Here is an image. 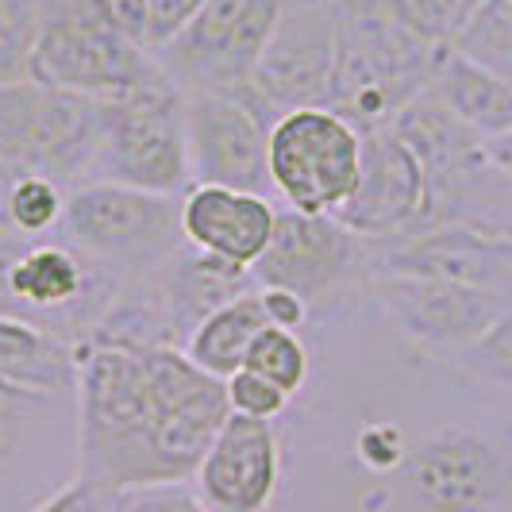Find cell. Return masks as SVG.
I'll use <instances>...</instances> for the list:
<instances>
[{"label":"cell","instance_id":"6da1fadb","mask_svg":"<svg viewBox=\"0 0 512 512\" xmlns=\"http://www.w3.org/2000/svg\"><path fill=\"white\" fill-rule=\"evenodd\" d=\"M74 393L77 474L120 497L193 478L231 416L224 382L174 343L89 339Z\"/></svg>","mask_w":512,"mask_h":512},{"label":"cell","instance_id":"7a4b0ae2","mask_svg":"<svg viewBox=\"0 0 512 512\" xmlns=\"http://www.w3.org/2000/svg\"><path fill=\"white\" fill-rule=\"evenodd\" d=\"M335 16L339 74L328 108L351 120L362 135L389 128L405 104L432 89V77L447 47H428L366 8H335Z\"/></svg>","mask_w":512,"mask_h":512},{"label":"cell","instance_id":"3957f363","mask_svg":"<svg viewBox=\"0 0 512 512\" xmlns=\"http://www.w3.org/2000/svg\"><path fill=\"white\" fill-rule=\"evenodd\" d=\"M27 77L97 101H124L170 81L151 51L108 31L74 0H39V35Z\"/></svg>","mask_w":512,"mask_h":512},{"label":"cell","instance_id":"277c9868","mask_svg":"<svg viewBox=\"0 0 512 512\" xmlns=\"http://www.w3.org/2000/svg\"><path fill=\"white\" fill-rule=\"evenodd\" d=\"M62 228L81 255L116 274H154L181 255V201L116 181H85L66 193Z\"/></svg>","mask_w":512,"mask_h":512},{"label":"cell","instance_id":"5b68a950","mask_svg":"<svg viewBox=\"0 0 512 512\" xmlns=\"http://www.w3.org/2000/svg\"><path fill=\"white\" fill-rule=\"evenodd\" d=\"M104 128V101L39 81L0 85V162L62 181L89 174Z\"/></svg>","mask_w":512,"mask_h":512},{"label":"cell","instance_id":"8992f818","mask_svg":"<svg viewBox=\"0 0 512 512\" xmlns=\"http://www.w3.org/2000/svg\"><path fill=\"white\" fill-rule=\"evenodd\" d=\"M266 162L293 212L335 216L359 189L362 131L332 108H297L274 120Z\"/></svg>","mask_w":512,"mask_h":512},{"label":"cell","instance_id":"52a82bcc","mask_svg":"<svg viewBox=\"0 0 512 512\" xmlns=\"http://www.w3.org/2000/svg\"><path fill=\"white\" fill-rule=\"evenodd\" d=\"M89 181H116L162 197H178L193 185L181 89L174 81L124 101H104V128L89 162Z\"/></svg>","mask_w":512,"mask_h":512},{"label":"cell","instance_id":"ba28073f","mask_svg":"<svg viewBox=\"0 0 512 512\" xmlns=\"http://www.w3.org/2000/svg\"><path fill=\"white\" fill-rule=\"evenodd\" d=\"M274 120L278 116L258 101L251 85L231 93H181V124L193 185H228L266 197L274 189L266 162Z\"/></svg>","mask_w":512,"mask_h":512},{"label":"cell","instance_id":"9c48e42d","mask_svg":"<svg viewBox=\"0 0 512 512\" xmlns=\"http://www.w3.org/2000/svg\"><path fill=\"white\" fill-rule=\"evenodd\" d=\"M282 12L285 0H208L201 16L154 58L185 93L247 89Z\"/></svg>","mask_w":512,"mask_h":512},{"label":"cell","instance_id":"30bf717a","mask_svg":"<svg viewBox=\"0 0 512 512\" xmlns=\"http://www.w3.org/2000/svg\"><path fill=\"white\" fill-rule=\"evenodd\" d=\"M339 74V16L328 0L285 4L266 51L258 58L251 89L274 116L297 108H328Z\"/></svg>","mask_w":512,"mask_h":512},{"label":"cell","instance_id":"8fae6325","mask_svg":"<svg viewBox=\"0 0 512 512\" xmlns=\"http://www.w3.org/2000/svg\"><path fill=\"white\" fill-rule=\"evenodd\" d=\"M335 220L366 243H397L436 224V193L420 158L393 128L362 135V178Z\"/></svg>","mask_w":512,"mask_h":512},{"label":"cell","instance_id":"7c38bea8","mask_svg":"<svg viewBox=\"0 0 512 512\" xmlns=\"http://www.w3.org/2000/svg\"><path fill=\"white\" fill-rule=\"evenodd\" d=\"M374 293L382 301L393 328L428 355H455L470 351L482 335L509 312V301L474 289V285L443 282V278H416L397 270H378Z\"/></svg>","mask_w":512,"mask_h":512},{"label":"cell","instance_id":"4fadbf2b","mask_svg":"<svg viewBox=\"0 0 512 512\" xmlns=\"http://www.w3.org/2000/svg\"><path fill=\"white\" fill-rule=\"evenodd\" d=\"M409 486L428 512H489L505 497L509 466L486 436L439 428L412 451Z\"/></svg>","mask_w":512,"mask_h":512},{"label":"cell","instance_id":"5bb4252c","mask_svg":"<svg viewBox=\"0 0 512 512\" xmlns=\"http://www.w3.org/2000/svg\"><path fill=\"white\" fill-rule=\"evenodd\" d=\"M359 235L347 231L335 216H305L285 208L266 255L251 266L258 289H289L301 301L332 293L359 262Z\"/></svg>","mask_w":512,"mask_h":512},{"label":"cell","instance_id":"9a60e30c","mask_svg":"<svg viewBox=\"0 0 512 512\" xmlns=\"http://www.w3.org/2000/svg\"><path fill=\"white\" fill-rule=\"evenodd\" d=\"M282 455L270 420L231 412L197 466V497L208 512H266L278 493Z\"/></svg>","mask_w":512,"mask_h":512},{"label":"cell","instance_id":"2e32d148","mask_svg":"<svg viewBox=\"0 0 512 512\" xmlns=\"http://www.w3.org/2000/svg\"><path fill=\"white\" fill-rule=\"evenodd\" d=\"M382 270L474 285L505 297L512 305V235H501V231L439 224L409 239H397L385 251Z\"/></svg>","mask_w":512,"mask_h":512},{"label":"cell","instance_id":"e0dca14e","mask_svg":"<svg viewBox=\"0 0 512 512\" xmlns=\"http://www.w3.org/2000/svg\"><path fill=\"white\" fill-rule=\"evenodd\" d=\"M278 228V208L262 193L228 185H189L181 197V231L193 251L251 270Z\"/></svg>","mask_w":512,"mask_h":512},{"label":"cell","instance_id":"ac0fdd59","mask_svg":"<svg viewBox=\"0 0 512 512\" xmlns=\"http://www.w3.org/2000/svg\"><path fill=\"white\" fill-rule=\"evenodd\" d=\"M389 128L397 131L401 143L420 158L424 174L432 181L436 201L455 185V181L466 178L474 166H482V139L466 128V124H459V120L432 97V89L420 93L412 104H405Z\"/></svg>","mask_w":512,"mask_h":512},{"label":"cell","instance_id":"d6986e66","mask_svg":"<svg viewBox=\"0 0 512 512\" xmlns=\"http://www.w3.org/2000/svg\"><path fill=\"white\" fill-rule=\"evenodd\" d=\"M97 262L77 247L62 243H35L4 262L0 282L12 301L27 305L35 316L74 312L89 301V270Z\"/></svg>","mask_w":512,"mask_h":512},{"label":"cell","instance_id":"ffe728a7","mask_svg":"<svg viewBox=\"0 0 512 512\" xmlns=\"http://www.w3.org/2000/svg\"><path fill=\"white\" fill-rule=\"evenodd\" d=\"M158 274L162 289H158V305L170 320V332H189L212 316L216 308H224L228 301L255 293V274L243 266H231L224 258H212L205 251H193L189 258L174 255Z\"/></svg>","mask_w":512,"mask_h":512},{"label":"cell","instance_id":"44dd1931","mask_svg":"<svg viewBox=\"0 0 512 512\" xmlns=\"http://www.w3.org/2000/svg\"><path fill=\"white\" fill-rule=\"evenodd\" d=\"M0 382L24 393L58 397L77 389V355L54 328L20 312H0Z\"/></svg>","mask_w":512,"mask_h":512},{"label":"cell","instance_id":"7402d4cb","mask_svg":"<svg viewBox=\"0 0 512 512\" xmlns=\"http://www.w3.org/2000/svg\"><path fill=\"white\" fill-rule=\"evenodd\" d=\"M432 97L478 139L512 128V85L505 77L489 74L486 66L470 62L455 47H447L439 58L436 77H432Z\"/></svg>","mask_w":512,"mask_h":512},{"label":"cell","instance_id":"603a6c76","mask_svg":"<svg viewBox=\"0 0 512 512\" xmlns=\"http://www.w3.org/2000/svg\"><path fill=\"white\" fill-rule=\"evenodd\" d=\"M266 308L258 301V289L255 293H243L228 301L224 308H216L212 316H205L189 343H185V355L197 362L205 374L212 378H231L235 370H243V359H247V347L262 328H266Z\"/></svg>","mask_w":512,"mask_h":512},{"label":"cell","instance_id":"cb8c5ba5","mask_svg":"<svg viewBox=\"0 0 512 512\" xmlns=\"http://www.w3.org/2000/svg\"><path fill=\"white\" fill-rule=\"evenodd\" d=\"M451 47L512 85V0H478L466 8Z\"/></svg>","mask_w":512,"mask_h":512},{"label":"cell","instance_id":"d4e9b609","mask_svg":"<svg viewBox=\"0 0 512 512\" xmlns=\"http://www.w3.org/2000/svg\"><path fill=\"white\" fill-rule=\"evenodd\" d=\"M332 4L378 12L428 47H451L462 24V0H332Z\"/></svg>","mask_w":512,"mask_h":512},{"label":"cell","instance_id":"484cf974","mask_svg":"<svg viewBox=\"0 0 512 512\" xmlns=\"http://www.w3.org/2000/svg\"><path fill=\"white\" fill-rule=\"evenodd\" d=\"M66 216V193L47 174H20L8 189V224L16 235L35 239L62 224Z\"/></svg>","mask_w":512,"mask_h":512},{"label":"cell","instance_id":"4316f807","mask_svg":"<svg viewBox=\"0 0 512 512\" xmlns=\"http://www.w3.org/2000/svg\"><path fill=\"white\" fill-rule=\"evenodd\" d=\"M243 366L262 374V378H270L278 389H285V393L293 397L308 378V351H305V343L297 339V332H285V328L266 324V328L251 339Z\"/></svg>","mask_w":512,"mask_h":512},{"label":"cell","instance_id":"83f0119b","mask_svg":"<svg viewBox=\"0 0 512 512\" xmlns=\"http://www.w3.org/2000/svg\"><path fill=\"white\" fill-rule=\"evenodd\" d=\"M39 35V0H0V85L24 81Z\"/></svg>","mask_w":512,"mask_h":512},{"label":"cell","instance_id":"f1b7e54d","mask_svg":"<svg viewBox=\"0 0 512 512\" xmlns=\"http://www.w3.org/2000/svg\"><path fill=\"white\" fill-rule=\"evenodd\" d=\"M459 362L474 378L497 385V389H512V308L470 351H462Z\"/></svg>","mask_w":512,"mask_h":512},{"label":"cell","instance_id":"f546056e","mask_svg":"<svg viewBox=\"0 0 512 512\" xmlns=\"http://www.w3.org/2000/svg\"><path fill=\"white\" fill-rule=\"evenodd\" d=\"M224 389H228V409L239 412V416H251V420H274L289 405L285 389H278L270 378H262L247 366L224 378Z\"/></svg>","mask_w":512,"mask_h":512},{"label":"cell","instance_id":"4dcf8cb0","mask_svg":"<svg viewBox=\"0 0 512 512\" xmlns=\"http://www.w3.org/2000/svg\"><path fill=\"white\" fill-rule=\"evenodd\" d=\"M47 401H51V397L24 393V389H16V385L0 382V462H8L16 451H20L27 428H31V420L43 412Z\"/></svg>","mask_w":512,"mask_h":512},{"label":"cell","instance_id":"1f68e13d","mask_svg":"<svg viewBox=\"0 0 512 512\" xmlns=\"http://www.w3.org/2000/svg\"><path fill=\"white\" fill-rule=\"evenodd\" d=\"M208 0H147V51H166L201 16Z\"/></svg>","mask_w":512,"mask_h":512},{"label":"cell","instance_id":"d6a6232c","mask_svg":"<svg viewBox=\"0 0 512 512\" xmlns=\"http://www.w3.org/2000/svg\"><path fill=\"white\" fill-rule=\"evenodd\" d=\"M116 509H120V493H112V489H104L77 474L70 486L51 493L43 505H35L31 512H116Z\"/></svg>","mask_w":512,"mask_h":512},{"label":"cell","instance_id":"836d02e7","mask_svg":"<svg viewBox=\"0 0 512 512\" xmlns=\"http://www.w3.org/2000/svg\"><path fill=\"white\" fill-rule=\"evenodd\" d=\"M116 512H208L197 493H185V486H151L135 489L120 497Z\"/></svg>","mask_w":512,"mask_h":512},{"label":"cell","instance_id":"e575fe53","mask_svg":"<svg viewBox=\"0 0 512 512\" xmlns=\"http://www.w3.org/2000/svg\"><path fill=\"white\" fill-rule=\"evenodd\" d=\"M258 301H262V308H266V320H270L274 328L297 332V328L305 324L308 305L297 297V293H289V289H258Z\"/></svg>","mask_w":512,"mask_h":512},{"label":"cell","instance_id":"d590c367","mask_svg":"<svg viewBox=\"0 0 512 512\" xmlns=\"http://www.w3.org/2000/svg\"><path fill=\"white\" fill-rule=\"evenodd\" d=\"M482 158L493 174H501L505 181H512V128L501 135H489L482 139Z\"/></svg>","mask_w":512,"mask_h":512},{"label":"cell","instance_id":"8d00e7d4","mask_svg":"<svg viewBox=\"0 0 512 512\" xmlns=\"http://www.w3.org/2000/svg\"><path fill=\"white\" fill-rule=\"evenodd\" d=\"M16 178H20V170H12L8 162H0V239H4V235H16L12 224H8V189H12Z\"/></svg>","mask_w":512,"mask_h":512},{"label":"cell","instance_id":"74e56055","mask_svg":"<svg viewBox=\"0 0 512 512\" xmlns=\"http://www.w3.org/2000/svg\"><path fill=\"white\" fill-rule=\"evenodd\" d=\"M474 4H478V0H462V16H466V8H474Z\"/></svg>","mask_w":512,"mask_h":512}]
</instances>
